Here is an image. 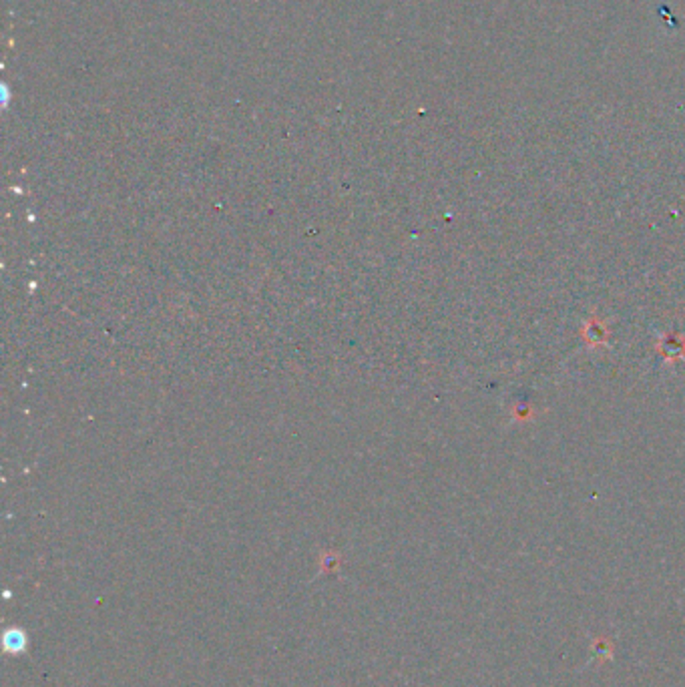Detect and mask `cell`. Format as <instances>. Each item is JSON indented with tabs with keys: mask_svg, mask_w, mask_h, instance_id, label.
Returning <instances> with one entry per match:
<instances>
[{
	"mask_svg": "<svg viewBox=\"0 0 685 687\" xmlns=\"http://www.w3.org/2000/svg\"><path fill=\"white\" fill-rule=\"evenodd\" d=\"M2 647H4V653L20 656L29 647V637H27V633L20 627H10L2 635Z\"/></svg>",
	"mask_w": 685,
	"mask_h": 687,
	"instance_id": "1",
	"label": "cell"
}]
</instances>
